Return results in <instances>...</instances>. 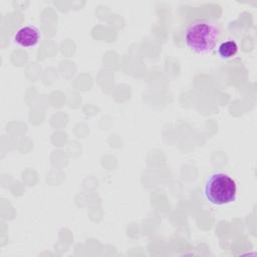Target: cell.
<instances>
[{
    "label": "cell",
    "instance_id": "1",
    "mask_svg": "<svg viewBox=\"0 0 257 257\" xmlns=\"http://www.w3.org/2000/svg\"><path fill=\"white\" fill-rule=\"evenodd\" d=\"M221 35L218 24L211 20L197 19L191 22L184 34L186 45L198 54L211 52Z\"/></svg>",
    "mask_w": 257,
    "mask_h": 257
},
{
    "label": "cell",
    "instance_id": "2",
    "mask_svg": "<svg viewBox=\"0 0 257 257\" xmlns=\"http://www.w3.org/2000/svg\"><path fill=\"white\" fill-rule=\"evenodd\" d=\"M205 199L214 206L232 204L237 198V185L235 180L225 172H214L204 185Z\"/></svg>",
    "mask_w": 257,
    "mask_h": 257
},
{
    "label": "cell",
    "instance_id": "3",
    "mask_svg": "<svg viewBox=\"0 0 257 257\" xmlns=\"http://www.w3.org/2000/svg\"><path fill=\"white\" fill-rule=\"evenodd\" d=\"M40 38V31L34 25H26L18 29L14 35V41L22 47H31L37 44Z\"/></svg>",
    "mask_w": 257,
    "mask_h": 257
},
{
    "label": "cell",
    "instance_id": "4",
    "mask_svg": "<svg viewBox=\"0 0 257 257\" xmlns=\"http://www.w3.org/2000/svg\"><path fill=\"white\" fill-rule=\"evenodd\" d=\"M238 51V45L234 40H227L222 42L218 47V54L223 59L233 57Z\"/></svg>",
    "mask_w": 257,
    "mask_h": 257
}]
</instances>
